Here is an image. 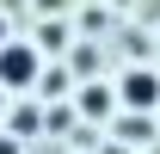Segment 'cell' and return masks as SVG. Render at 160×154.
<instances>
[{
  "instance_id": "obj_4",
  "label": "cell",
  "mask_w": 160,
  "mask_h": 154,
  "mask_svg": "<svg viewBox=\"0 0 160 154\" xmlns=\"http://www.w3.org/2000/svg\"><path fill=\"white\" fill-rule=\"evenodd\" d=\"M80 111L86 117H111L117 111V93H111V86H80Z\"/></svg>"
},
{
  "instance_id": "obj_1",
  "label": "cell",
  "mask_w": 160,
  "mask_h": 154,
  "mask_svg": "<svg viewBox=\"0 0 160 154\" xmlns=\"http://www.w3.org/2000/svg\"><path fill=\"white\" fill-rule=\"evenodd\" d=\"M43 80V62H37V43H25V37H12L6 49H0V86H37Z\"/></svg>"
},
{
  "instance_id": "obj_5",
  "label": "cell",
  "mask_w": 160,
  "mask_h": 154,
  "mask_svg": "<svg viewBox=\"0 0 160 154\" xmlns=\"http://www.w3.org/2000/svg\"><path fill=\"white\" fill-rule=\"evenodd\" d=\"M6 130L25 142V136H37V130H43V111H37V105H12V111H6Z\"/></svg>"
},
{
  "instance_id": "obj_8",
  "label": "cell",
  "mask_w": 160,
  "mask_h": 154,
  "mask_svg": "<svg viewBox=\"0 0 160 154\" xmlns=\"http://www.w3.org/2000/svg\"><path fill=\"white\" fill-rule=\"evenodd\" d=\"M6 43H12V37H6V19H0V49H6Z\"/></svg>"
},
{
  "instance_id": "obj_9",
  "label": "cell",
  "mask_w": 160,
  "mask_h": 154,
  "mask_svg": "<svg viewBox=\"0 0 160 154\" xmlns=\"http://www.w3.org/2000/svg\"><path fill=\"white\" fill-rule=\"evenodd\" d=\"M105 154H129V148H123V142H111V148H105Z\"/></svg>"
},
{
  "instance_id": "obj_6",
  "label": "cell",
  "mask_w": 160,
  "mask_h": 154,
  "mask_svg": "<svg viewBox=\"0 0 160 154\" xmlns=\"http://www.w3.org/2000/svg\"><path fill=\"white\" fill-rule=\"evenodd\" d=\"M68 80H74V74H68V68H49V74L37 80V93H49V99H56V93H68Z\"/></svg>"
},
{
  "instance_id": "obj_11",
  "label": "cell",
  "mask_w": 160,
  "mask_h": 154,
  "mask_svg": "<svg viewBox=\"0 0 160 154\" xmlns=\"http://www.w3.org/2000/svg\"><path fill=\"white\" fill-rule=\"evenodd\" d=\"M154 154H160V148H154Z\"/></svg>"
},
{
  "instance_id": "obj_10",
  "label": "cell",
  "mask_w": 160,
  "mask_h": 154,
  "mask_svg": "<svg viewBox=\"0 0 160 154\" xmlns=\"http://www.w3.org/2000/svg\"><path fill=\"white\" fill-rule=\"evenodd\" d=\"M0 111H6V99H0Z\"/></svg>"
},
{
  "instance_id": "obj_3",
  "label": "cell",
  "mask_w": 160,
  "mask_h": 154,
  "mask_svg": "<svg viewBox=\"0 0 160 154\" xmlns=\"http://www.w3.org/2000/svg\"><path fill=\"white\" fill-rule=\"evenodd\" d=\"M117 142H123V148H148V142H154V117L123 111V117H117Z\"/></svg>"
},
{
  "instance_id": "obj_2",
  "label": "cell",
  "mask_w": 160,
  "mask_h": 154,
  "mask_svg": "<svg viewBox=\"0 0 160 154\" xmlns=\"http://www.w3.org/2000/svg\"><path fill=\"white\" fill-rule=\"evenodd\" d=\"M117 105L148 117V111L160 105V74H154V68H129V74H123V86H117Z\"/></svg>"
},
{
  "instance_id": "obj_7",
  "label": "cell",
  "mask_w": 160,
  "mask_h": 154,
  "mask_svg": "<svg viewBox=\"0 0 160 154\" xmlns=\"http://www.w3.org/2000/svg\"><path fill=\"white\" fill-rule=\"evenodd\" d=\"M0 154H25V142L19 136H0Z\"/></svg>"
}]
</instances>
